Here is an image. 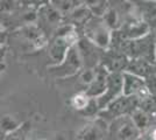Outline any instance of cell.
<instances>
[{"label": "cell", "instance_id": "cell-1", "mask_svg": "<svg viewBox=\"0 0 156 140\" xmlns=\"http://www.w3.org/2000/svg\"><path fill=\"white\" fill-rule=\"evenodd\" d=\"M118 50L122 53L128 59H142L154 63L156 53V43L153 38V34L144 35L140 39L135 40H125L121 45L117 48Z\"/></svg>", "mask_w": 156, "mask_h": 140}, {"label": "cell", "instance_id": "cell-2", "mask_svg": "<svg viewBox=\"0 0 156 140\" xmlns=\"http://www.w3.org/2000/svg\"><path fill=\"white\" fill-rule=\"evenodd\" d=\"M83 36L91 41L93 45L99 47L100 49H107L111 43L112 31L107 27L101 18L91 16L85 23L83 28Z\"/></svg>", "mask_w": 156, "mask_h": 140}, {"label": "cell", "instance_id": "cell-3", "mask_svg": "<svg viewBox=\"0 0 156 140\" xmlns=\"http://www.w3.org/2000/svg\"><path fill=\"white\" fill-rule=\"evenodd\" d=\"M139 106V98L134 96H125L121 95L118 98L111 102L104 110H101L98 117L110 123L111 120L122 117V116H130Z\"/></svg>", "mask_w": 156, "mask_h": 140}, {"label": "cell", "instance_id": "cell-4", "mask_svg": "<svg viewBox=\"0 0 156 140\" xmlns=\"http://www.w3.org/2000/svg\"><path fill=\"white\" fill-rule=\"evenodd\" d=\"M108 134L112 140H137L141 132L133 123L130 116H122L108 123Z\"/></svg>", "mask_w": 156, "mask_h": 140}, {"label": "cell", "instance_id": "cell-5", "mask_svg": "<svg viewBox=\"0 0 156 140\" xmlns=\"http://www.w3.org/2000/svg\"><path fill=\"white\" fill-rule=\"evenodd\" d=\"M76 48L83 63V69H96L100 66L104 49H100L84 36L78 39Z\"/></svg>", "mask_w": 156, "mask_h": 140}, {"label": "cell", "instance_id": "cell-6", "mask_svg": "<svg viewBox=\"0 0 156 140\" xmlns=\"http://www.w3.org/2000/svg\"><path fill=\"white\" fill-rule=\"evenodd\" d=\"M121 95H122V74H108L105 92L100 97H98L97 99H94L99 109V112Z\"/></svg>", "mask_w": 156, "mask_h": 140}, {"label": "cell", "instance_id": "cell-7", "mask_svg": "<svg viewBox=\"0 0 156 140\" xmlns=\"http://www.w3.org/2000/svg\"><path fill=\"white\" fill-rule=\"evenodd\" d=\"M128 61L129 59L122 52L114 48H107L104 50L100 67L104 68L108 74H122L127 68Z\"/></svg>", "mask_w": 156, "mask_h": 140}, {"label": "cell", "instance_id": "cell-8", "mask_svg": "<svg viewBox=\"0 0 156 140\" xmlns=\"http://www.w3.org/2000/svg\"><path fill=\"white\" fill-rule=\"evenodd\" d=\"M55 69L57 70V73L61 76H64V77H66V76H72V75L77 74L79 70L83 69V63H82L79 53H78L77 48H76V45L72 46L68 50L64 60L62 61L61 64L56 66Z\"/></svg>", "mask_w": 156, "mask_h": 140}, {"label": "cell", "instance_id": "cell-9", "mask_svg": "<svg viewBox=\"0 0 156 140\" xmlns=\"http://www.w3.org/2000/svg\"><path fill=\"white\" fill-rule=\"evenodd\" d=\"M122 95L134 96L139 99L147 96L148 92L146 89L144 81L128 73H122Z\"/></svg>", "mask_w": 156, "mask_h": 140}, {"label": "cell", "instance_id": "cell-10", "mask_svg": "<svg viewBox=\"0 0 156 140\" xmlns=\"http://www.w3.org/2000/svg\"><path fill=\"white\" fill-rule=\"evenodd\" d=\"M94 71H96L94 78L90 83V85L86 87V90L84 91L86 96H89L92 99H97L98 97H100L105 92L107 84V76H108V73L100 66L96 68Z\"/></svg>", "mask_w": 156, "mask_h": 140}, {"label": "cell", "instance_id": "cell-11", "mask_svg": "<svg viewBox=\"0 0 156 140\" xmlns=\"http://www.w3.org/2000/svg\"><path fill=\"white\" fill-rule=\"evenodd\" d=\"M125 73H128L130 75H134L136 77L144 80L148 76L155 74L156 69L154 67V63H151L149 61L142 60V59H130L128 61Z\"/></svg>", "mask_w": 156, "mask_h": 140}, {"label": "cell", "instance_id": "cell-12", "mask_svg": "<svg viewBox=\"0 0 156 140\" xmlns=\"http://www.w3.org/2000/svg\"><path fill=\"white\" fill-rule=\"evenodd\" d=\"M140 19L149 26L150 31L156 28V1H137L135 2Z\"/></svg>", "mask_w": 156, "mask_h": 140}, {"label": "cell", "instance_id": "cell-13", "mask_svg": "<svg viewBox=\"0 0 156 140\" xmlns=\"http://www.w3.org/2000/svg\"><path fill=\"white\" fill-rule=\"evenodd\" d=\"M106 132H108V124L104 119L99 118L85 127L80 133L82 140H103Z\"/></svg>", "mask_w": 156, "mask_h": 140}, {"label": "cell", "instance_id": "cell-14", "mask_svg": "<svg viewBox=\"0 0 156 140\" xmlns=\"http://www.w3.org/2000/svg\"><path fill=\"white\" fill-rule=\"evenodd\" d=\"M130 118L133 120V123L135 124V126L137 127V130L141 132V134L143 132H146L153 124H155V118L150 114L146 113L141 111L140 109H136L133 113L130 114Z\"/></svg>", "mask_w": 156, "mask_h": 140}, {"label": "cell", "instance_id": "cell-15", "mask_svg": "<svg viewBox=\"0 0 156 140\" xmlns=\"http://www.w3.org/2000/svg\"><path fill=\"white\" fill-rule=\"evenodd\" d=\"M42 18L43 20L46 21L49 26H54L56 27L61 22V19H62V14L59 13L58 11L52 6H46L42 11Z\"/></svg>", "mask_w": 156, "mask_h": 140}, {"label": "cell", "instance_id": "cell-16", "mask_svg": "<svg viewBox=\"0 0 156 140\" xmlns=\"http://www.w3.org/2000/svg\"><path fill=\"white\" fill-rule=\"evenodd\" d=\"M85 5L91 12L92 16L103 18L105 12L110 7V1H86Z\"/></svg>", "mask_w": 156, "mask_h": 140}, {"label": "cell", "instance_id": "cell-17", "mask_svg": "<svg viewBox=\"0 0 156 140\" xmlns=\"http://www.w3.org/2000/svg\"><path fill=\"white\" fill-rule=\"evenodd\" d=\"M137 109H140L141 111L154 117L156 113V97L147 95V96H144L142 98H140Z\"/></svg>", "mask_w": 156, "mask_h": 140}, {"label": "cell", "instance_id": "cell-18", "mask_svg": "<svg viewBox=\"0 0 156 140\" xmlns=\"http://www.w3.org/2000/svg\"><path fill=\"white\" fill-rule=\"evenodd\" d=\"M90 100H91V98L89 96H86V93L84 91L83 92H78L77 95H75L71 98V105L73 109H76L77 111L82 112L89 105Z\"/></svg>", "mask_w": 156, "mask_h": 140}, {"label": "cell", "instance_id": "cell-19", "mask_svg": "<svg viewBox=\"0 0 156 140\" xmlns=\"http://www.w3.org/2000/svg\"><path fill=\"white\" fill-rule=\"evenodd\" d=\"M27 131H28V127H25V126L15 128V130H13V132H11V133L7 135L6 138H5V140H25Z\"/></svg>", "mask_w": 156, "mask_h": 140}, {"label": "cell", "instance_id": "cell-20", "mask_svg": "<svg viewBox=\"0 0 156 140\" xmlns=\"http://www.w3.org/2000/svg\"><path fill=\"white\" fill-rule=\"evenodd\" d=\"M144 84H146V89L148 95L156 97V73L148 76L147 78H144Z\"/></svg>", "mask_w": 156, "mask_h": 140}, {"label": "cell", "instance_id": "cell-21", "mask_svg": "<svg viewBox=\"0 0 156 140\" xmlns=\"http://www.w3.org/2000/svg\"><path fill=\"white\" fill-rule=\"evenodd\" d=\"M137 140H156V123L153 124L146 132H143Z\"/></svg>", "mask_w": 156, "mask_h": 140}, {"label": "cell", "instance_id": "cell-22", "mask_svg": "<svg viewBox=\"0 0 156 140\" xmlns=\"http://www.w3.org/2000/svg\"><path fill=\"white\" fill-rule=\"evenodd\" d=\"M151 34H153V38H154V41H155V43H156V28L151 31Z\"/></svg>", "mask_w": 156, "mask_h": 140}, {"label": "cell", "instance_id": "cell-23", "mask_svg": "<svg viewBox=\"0 0 156 140\" xmlns=\"http://www.w3.org/2000/svg\"><path fill=\"white\" fill-rule=\"evenodd\" d=\"M0 140H5V135H4V131H0Z\"/></svg>", "mask_w": 156, "mask_h": 140}, {"label": "cell", "instance_id": "cell-24", "mask_svg": "<svg viewBox=\"0 0 156 140\" xmlns=\"http://www.w3.org/2000/svg\"><path fill=\"white\" fill-rule=\"evenodd\" d=\"M154 67L156 69V53H155V60H154Z\"/></svg>", "mask_w": 156, "mask_h": 140}, {"label": "cell", "instance_id": "cell-25", "mask_svg": "<svg viewBox=\"0 0 156 140\" xmlns=\"http://www.w3.org/2000/svg\"><path fill=\"white\" fill-rule=\"evenodd\" d=\"M154 118H155V121H156V113H155V116H154Z\"/></svg>", "mask_w": 156, "mask_h": 140}]
</instances>
